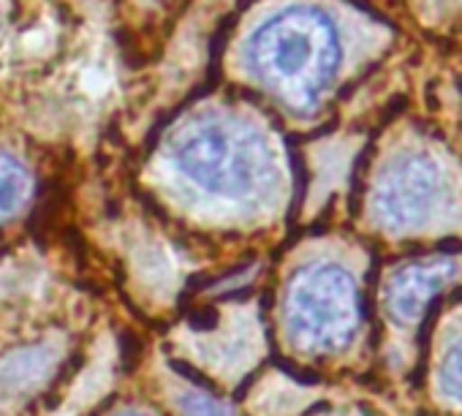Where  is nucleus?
<instances>
[{
    "label": "nucleus",
    "mask_w": 462,
    "mask_h": 416,
    "mask_svg": "<svg viewBox=\"0 0 462 416\" xmlns=\"http://www.w3.org/2000/svg\"><path fill=\"white\" fill-rule=\"evenodd\" d=\"M120 416H144V413H134V411H128V413H120Z\"/></svg>",
    "instance_id": "obj_9"
},
{
    "label": "nucleus",
    "mask_w": 462,
    "mask_h": 416,
    "mask_svg": "<svg viewBox=\"0 0 462 416\" xmlns=\"http://www.w3.org/2000/svg\"><path fill=\"white\" fill-rule=\"evenodd\" d=\"M362 319L359 289L340 264H310L286 291V321L294 340L310 351L346 348Z\"/></svg>",
    "instance_id": "obj_3"
},
{
    "label": "nucleus",
    "mask_w": 462,
    "mask_h": 416,
    "mask_svg": "<svg viewBox=\"0 0 462 416\" xmlns=\"http://www.w3.org/2000/svg\"><path fill=\"white\" fill-rule=\"evenodd\" d=\"M443 199V171L427 153L397 158L375 188V213L392 229L424 224Z\"/></svg>",
    "instance_id": "obj_4"
},
{
    "label": "nucleus",
    "mask_w": 462,
    "mask_h": 416,
    "mask_svg": "<svg viewBox=\"0 0 462 416\" xmlns=\"http://www.w3.org/2000/svg\"><path fill=\"white\" fill-rule=\"evenodd\" d=\"M180 402H182L185 416H231L228 408H223L217 400H212L201 392H188L180 397Z\"/></svg>",
    "instance_id": "obj_8"
},
{
    "label": "nucleus",
    "mask_w": 462,
    "mask_h": 416,
    "mask_svg": "<svg viewBox=\"0 0 462 416\" xmlns=\"http://www.w3.org/2000/svg\"><path fill=\"white\" fill-rule=\"evenodd\" d=\"M171 161L196 188L243 201L264 188L273 158L256 131L220 117L188 123L171 142Z\"/></svg>",
    "instance_id": "obj_2"
},
{
    "label": "nucleus",
    "mask_w": 462,
    "mask_h": 416,
    "mask_svg": "<svg viewBox=\"0 0 462 416\" xmlns=\"http://www.w3.org/2000/svg\"><path fill=\"white\" fill-rule=\"evenodd\" d=\"M343 47L335 23L313 6H291L248 42L254 74L300 109H310L332 85Z\"/></svg>",
    "instance_id": "obj_1"
},
{
    "label": "nucleus",
    "mask_w": 462,
    "mask_h": 416,
    "mask_svg": "<svg viewBox=\"0 0 462 416\" xmlns=\"http://www.w3.org/2000/svg\"><path fill=\"white\" fill-rule=\"evenodd\" d=\"M31 190V174L28 169L14 158L0 153V221L12 218L25 204Z\"/></svg>",
    "instance_id": "obj_6"
},
{
    "label": "nucleus",
    "mask_w": 462,
    "mask_h": 416,
    "mask_svg": "<svg viewBox=\"0 0 462 416\" xmlns=\"http://www.w3.org/2000/svg\"><path fill=\"white\" fill-rule=\"evenodd\" d=\"M440 386L446 397L462 402V343H457L446 354L443 367H440Z\"/></svg>",
    "instance_id": "obj_7"
},
{
    "label": "nucleus",
    "mask_w": 462,
    "mask_h": 416,
    "mask_svg": "<svg viewBox=\"0 0 462 416\" xmlns=\"http://www.w3.org/2000/svg\"><path fill=\"white\" fill-rule=\"evenodd\" d=\"M462 264L454 254H432V256H416L405 264H400L383 291L386 313L397 324H419L424 310L430 308L432 297L446 289L454 275H459Z\"/></svg>",
    "instance_id": "obj_5"
}]
</instances>
